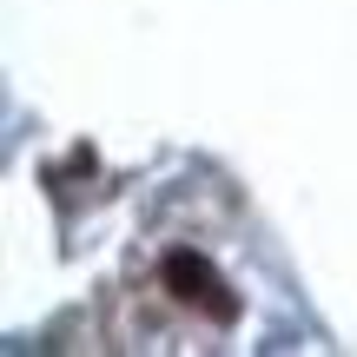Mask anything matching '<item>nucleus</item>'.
Listing matches in <instances>:
<instances>
[{"instance_id": "obj_1", "label": "nucleus", "mask_w": 357, "mask_h": 357, "mask_svg": "<svg viewBox=\"0 0 357 357\" xmlns=\"http://www.w3.org/2000/svg\"><path fill=\"white\" fill-rule=\"evenodd\" d=\"M159 278H166V291L178 298V305L205 311L212 324H231V318H238V298H231V284L212 271V258H199V252H166Z\"/></svg>"}]
</instances>
